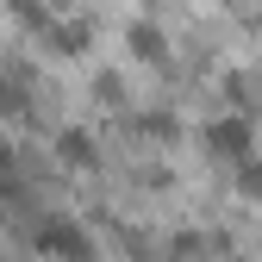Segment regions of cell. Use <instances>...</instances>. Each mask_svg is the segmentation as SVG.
<instances>
[{
    "instance_id": "cell-1",
    "label": "cell",
    "mask_w": 262,
    "mask_h": 262,
    "mask_svg": "<svg viewBox=\"0 0 262 262\" xmlns=\"http://www.w3.org/2000/svg\"><path fill=\"white\" fill-rule=\"evenodd\" d=\"M31 250L38 256H50V262H88L94 250H88V231L75 219H44L38 231H31Z\"/></svg>"
},
{
    "instance_id": "cell-2",
    "label": "cell",
    "mask_w": 262,
    "mask_h": 262,
    "mask_svg": "<svg viewBox=\"0 0 262 262\" xmlns=\"http://www.w3.org/2000/svg\"><path fill=\"white\" fill-rule=\"evenodd\" d=\"M206 144H212L219 156H244V150H250V125H244V119H212Z\"/></svg>"
},
{
    "instance_id": "cell-3",
    "label": "cell",
    "mask_w": 262,
    "mask_h": 262,
    "mask_svg": "<svg viewBox=\"0 0 262 262\" xmlns=\"http://www.w3.org/2000/svg\"><path fill=\"white\" fill-rule=\"evenodd\" d=\"M131 50H138V56H150V62H162V50H169V44L156 38V25H131Z\"/></svg>"
},
{
    "instance_id": "cell-4",
    "label": "cell",
    "mask_w": 262,
    "mask_h": 262,
    "mask_svg": "<svg viewBox=\"0 0 262 262\" xmlns=\"http://www.w3.org/2000/svg\"><path fill=\"white\" fill-rule=\"evenodd\" d=\"M13 187H19V175H13V150L0 144V200H13Z\"/></svg>"
},
{
    "instance_id": "cell-5",
    "label": "cell",
    "mask_w": 262,
    "mask_h": 262,
    "mask_svg": "<svg viewBox=\"0 0 262 262\" xmlns=\"http://www.w3.org/2000/svg\"><path fill=\"white\" fill-rule=\"evenodd\" d=\"M62 156H69V162H88V156H94V144H88V138H75V131H69V138H62Z\"/></svg>"
}]
</instances>
